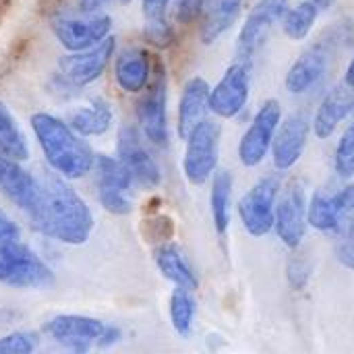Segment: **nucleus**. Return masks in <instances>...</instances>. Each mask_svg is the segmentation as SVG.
<instances>
[{
  "label": "nucleus",
  "mask_w": 354,
  "mask_h": 354,
  "mask_svg": "<svg viewBox=\"0 0 354 354\" xmlns=\"http://www.w3.org/2000/svg\"><path fill=\"white\" fill-rule=\"evenodd\" d=\"M29 122L48 166L56 174L66 180H79L93 170V149L66 120L50 112H33Z\"/></svg>",
  "instance_id": "obj_1"
},
{
  "label": "nucleus",
  "mask_w": 354,
  "mask_h": 354,
  "mask_svg": "<svg viewBox=\"0 0 354 354\" xmlns=\"http://www.w3.org/2000/svg\"><path fill=\"white\" fill-rule=\"evenodd\" d=\"M46 193V236L77 247L85 245L93 232V212L85 199L60 174H44Z\"/></svg>",
  "instance_id": "obj_2"
},
{
  "label": "nucleus",
  "mask_w": 354,
  "mask_h": 354,
  "mask_svg": "<svg viewBox=\"0 0 354 354\" xmlns=\"http://www.w3.org/2000/svg\"><path fill=\"white\" fill-rule=\"evenodd\" d=\"M21 164L23 162L0 156V193L29 218L37 232L46 234L44 185Z\"/></svg>",
  "instance_id": "obj_3"
},
{
  "label": "nucleus",
  "mask_w": 354,
  "mask_h": 354,
  "mask_svg": "<svg viewBox=\"0 0 354 354\" xmlns=\"http://www.w3.org/2000/svg\"><path fill=\"white\" fill-rule=\"evenodd\" d=\"M0 284L19 290H48L56 286V274L21 241L0 249Z\"/></svg>",
  "instance_id": "obj_4"
},
{
  "label": "nucleus",
  "mask_w": 354,
  "mask_h": 354,
  "mask_svg": "<svg viewBox=\"0 0 354 354\" xmlns=\"http://www.w3.org/2000/svg\"><path fill=\"white\" fill-rule=\"evenodd\" d=\"M52 33L66 52H81L112 35V17L100 8L58 15L52 21Z\"/></svg>",
  "instance_id": "obj_5"
},
{
  "label": "nucleus",
  "mask_w": 354,
  "mask_h": 354,
  "mask_svg": "<svg viewBox=\"0 0 354 354\" xmlns=\"http://www.w3.org/2000/svg\"><path fill=\"white\" fill-rule=\"evenodd\" d=\"M222 129L218 122L205 118L187 137L183 156V172L191 185H203L218 170Z\"/></svg>",
  "instance_id": "obj_6"
},
{
  "label": "nucleus",
  "mask_w": 354,
  "mask_h": 354,
  "mask_svg": "<svg viewBox=\"0 0 354 354\" xmlns=\"http://www.w3.org/2000/svg\"><path fill=\"white\" fill-rule=\"evenodd\" d=\"M100 205L112 216H129L133 212L131 189L135 185L129 168L108 153H97L93 162Z\"/></svg>",
  "instance_id": "obj_7"
},
{
  "label": "nucleus",
  "mask_w": 354,
  "mask_h": 354,
  "mask_svg": "<svg viewBox=\"0 0 354 354\" xmlns=\"http://www.w3.org/2000/svg\"><path fill=\"white\" fill-rule=\"evenodd\" d=\"M137 120L139 131L149 143L158 147H164L168 143V81L162 62L156 64L151 81L143 89V95L137 104Z\"/></svg>",
  "instance_id": "obj_8"
},
{
  "label": "nucleus",
  "mask_w": 354,
  "mask_h": 354,
  "mask_svg": "<svg viewBox=\"0 0 354 354\" xmlns=\"http://www.w3.org/2000/svg\"><path fill=\"white\" fill-rule=\"evenodd\" d=\"M280 193L278 176H263L259 178L239 201V218L243 228L259 239L272 232L276 220V201Z\"/></svg>",
  "instance_id": "obj_9"
},
{
  "label": "nucleus",
  "mask_w": 354,
  "mask_h": 354,
  "mask_svg": "<svg viewBox=\"0 0 354 354\" xmlns=\"http://www.w3.org/2000/svg\"><path fill=\"white\" fill-rule=\"evenodd\" d=\"M116 54V37L108 35L100 44L81 50V52H68L58 58V77L73 85V87H85L97 81L106 68L110 66L112 58Z\"/></svg>",
  "instance_id": "obj_10"
},
{
  "label": "nucleus",
  "mask_w": 354,
  "mask_h": 354,
  "mask_svg": "<svg viewBox=\"0 0 354 354\" xmlns=\"http://www.w3.org/2000/svg\"><path fill=\"white\" fill-rule=\"evenodd\" d=\"M280 122H282L280 102L278 100L263 102L239 143V160L243 162V166L255 168L268 158Z\"/></svg>",
  "instance_id": "obj_11"
},
{
  "label": "nucleus",
  "mask_w": 354,
  "mask_h": 354,
  "mask_svg": "<svg viewBox=\"0 0 354 354\" xmlns=\"http://www.w3.org/2000/svg\"><path fill=\"white\" fill-rule=\"evenodd\" d=\"M307 197H305V187L301 180H290L282 193H278L276 201V220H274V230L278 239L282 241L284 247L297 249L307 232Z\"/></svg>",
  "instance_id": "obj_12"
},
{
  "label": "nucleus",
  "mask_w": 354,
  "mask_h": 354,
  "mask_svg": "<svg viewBox=\"0 0 354 354\" xmlns=\"http://www.w3.org/2000/svg\"><path fill=\"white\" fill-rule=\"evenodd\" d=\"M116 156L129 168L135 185L143 189H156L162 183V170L151 156V151L143 143V133L133 127L124 124L116 137Z\"/></svg>",
  "instance_id": "obj_13"
},
{
  "label": "nucleus",
  "mask_w": 354,
  "mask_h": 354,
  "mask_svg": "<svg viewBox=\"0 0 354 354\" xmlns=\"http://www.w3.org/2000/svg\"><path fill=\"white\" fill-rule=\"evenodd\" d=\"M251 77H253V62L236 58L222 79L212 87L209 93V110L222 118L236 116L249 100L251 93Z\"/></svg>",
  "instance_id": "obj_14"
},
{
  "label": "nucleus",
  "mask_w": 354,
  "mask_h": 354,
  "mask_svg": "<svg viewBox=\"0 0 354 354\" xmlns=\"http://www.w3.org/2000/svg\"><path fill=\"white\" fill-rule=\"evenodd\" d=\"M286 10H288V0H259L251 8L249 17L245 19L239 31L236 58L253 62L255 54L268 41L270 31L276 27V23L282 21Z\"/></svg>",
  "instance_id": "obj_15"
},
{
  "label": "nucleus",
  "mask_w": 354,
  "mask_h": 354,
  "mask_svg": "<svg viewBox=\"0 0 354 354\" xmlns=\"http://www.w3.org/2000/svg\"><path fill=\"white\" fill-rule=\"evenodd\" d=\"M336 37H332L330 33H324L322 37H317L288 68L286 73V89L295 95H303L307 91H311L322 77L326 75L330 60H332V52H334V41Z\"/></svg>",
  "instance_id": "obj_16"
},
{
  "label": "nucleus",
  "mask_w": 354,
  "mask_h": 354,
  "mask_svg": "<svg viewBox=\"0 0 354 354\" xmlns=\"http://www.w3.org/2000/svg\"><path fill=\"white\" fill-rule=\"evenodd\" d=\"M106 324L97 317L79 315V313H62L44 324V334L54 342L71 348L75 353H85L93 344H97Z\"/></svg>",
  "instance_id": "obj_17"
},
{
  "label": "nucleus",
  "mask_w": 354,
  "mask_h": 354,
  "mask_svg": "<svg viewBox=\"0 0 354 354\" xmlns=\"http://www.w3.org/2000/svg\"><path fill=\"white\" fill-rule=\"evenodd\" d=\"M309 124L311 122L305 112H295L280 122L272 143V160L278 170H290L299 164L307 147Z\"/></svg>",
  "instance_id": "obj_18"
},
{
  "label": "nucleus",
  "mask_w": 354,
  "mask_h": 354,
  "mask_svg": "<svg viewBox=\"0 0 354 354\" xmlns=\"http://www.w3.org/2000/svg\"><path fill=\"white\" fill-rule=\"evenodd\" d=\"M354 112V93L353 87L338 85L326 93L322 104L315 110V116L311 120L313 133L319 139H328L336 133V129Z\"/></svg>",
  "instance_id": "obj_19"
},
{
  "label": "nucleus",
  "mask_w": 354,
  "mask_h": 354,
  "mask_svg": "<svg viewBox=\"0 0 354 354\" xmlns=\"http://www.w3.org/2000/svg\"><path fill=\"white\" fill-rule=\"evenodd\" d=\"M209 93H212V87L203 77H191L185 83L180 100H178V122H176L180 139L187 141L193 129L201 120H205V114L209 110Z\"/></svg>",
  "instance_id": "obj_20"
},
{
  "label": "nucleus",
  "mask_w": 354,
  "mask_h": 354,
  "mask_svg": "<svg viewBox=\"0 0 354 354\" xmlns=\"http://www.w3.org/2000/svg\"><path fill=\"white\" fill-rule=\"evenodd\" d=\"M153 75L149 54L143 48H124L114 60V79L127 93H143Z\"/></svg>",
  "instance_id": "obj_21"
},
{
  "label": "nucleus",
  "mask_w": 354,
  "mask_h": 354,
  "mask_svg": "<svg viewBox=\"0 0 354 354\" xmlns=\"http://www.w3.org/2000/svg\"><path fill=\"white\" fill-rule=\"evenodd\" d=\"M66 122L83 137H102L112 129L114 110L108 100L91 97L85 106L71 110Z\"/></svg>",
  "instance_id": "obj_22"
},
{
  "label": "nucleus",
  "mask_w": 354,
  "mask_h": 354,
  "mask_svg": "<svg viewBox=\"0 0 354 354\" xmlns=\"http://www.w3.org/2000/svg\"><path fill=\"white\" fill-rule=\"evenodd\" d=\"M156 266L162 272V276L166 280H170L174 286H183L189 290H197L199 288V278L195 274V270L191 268V263L187 261L183 249L176 243H164L156 249Z\"/></svg>",
  "instance_id": "obj_23"
},
{
  "label": "nucleus",
  "mask_w": 354,
  "mask_h": 354,
  "mask_svg": "<svg viewBox=\"0 0 354 354\" xmlns=\"http://www.w3.org/2000/svg\"><path fill=\"white\" fill-rule=\"evenodd\" d=\"M0 156L17 160V162H27L31 158L29 141L27 135L12 114V110L0 100Z\"/></svg>",
  "instance_id": "obj_24"
},
{
  "label": "nucleus",
  "mask_w": 354,
  "mask_h": 354,
  "mask_svg": "<svg viewBox=\"0 0 354 354\" xmlns=\"http://www.w3.org/2000/svg\"><path fill=\"white\" fill-rule=\"evenodd\" d=\"M232 189H234V176L230 170L220 168L214 172L212 180V218L214 228L220 236H224L230 228V205H232Z\"/></svg>",
  "instance_id": "obj_25"
},
{
  "label": "nucleus",
  "mask_w": 354,
  "mask_h": 354,
  "mask_svg": "<svg viewBox=\"0 0 354 354\" xmlns=\"http://www.w3.org/2000/svg\"><path fill=\"white\" fill-rule=\"evenodd\" d=\"M243 0H214L209 10L203 17L201 25V41L214 44L220 35H224L239 19Z\"/></svg>",
  "instance_id": "obj_26"
},
{
  "label": "nucleus",
  "mask_w": 354,
  "mask_h": 354,
  "mask_svg": "<svg viewBox=\"0 0 354 354\" xmlns=\"http://www.w3.org/2000/svg\"><path fill=\"white\" fill-rule=\"evenodd\" d=\"M195 315H197V303L193 290L176 286L170 295V322L180 338H189L193 334Z\"/></svg>",
  "instance_id": "obj_27"
},
{
  "label": "nucleus",
  "mask_w": 354,
  "mask_h": 354,
  "mask_svg": "<svg viewBox=\"0 0 354 354\" xmlns=\"http://www.w3.org/2000/svg\"><path fill=\"white\" fill-rule=\"evenodd\" d=\"M319 12H322V10H319V6H317L313 0H303V2H299V4H295V6L288 8V10L284 12V17H282L284 33H286L290 39H295V41H303V39L311 33V29H313V25H315Z\"/></svg>",
  "instance_id": "obj_28"
},
{
  "label": "nucleus",
  "mask_w": 354,
  "mask_h": 354,
  "mask_svg": "<svg viewBox=\"0 0 354 354\" xmlns=\"http://www.w3.org/2000/svg\"><path fill=\"white\" fill-rule=\"evenodd\" d=\"M334 234L346 236L354 230V185H346L338 193H332Z\"/></svg>",
  "instance_id": "obj_29"
},
{
  "label": "nucleus",
  "mask_w": 354,
  "mask_h": 354,
  "mask_svg": "<svg viewBox=\"0 0 354 354\" xmlns=\"http://www.w3.org/2000/svg\"><path fill=\"white\" fill-rule=\"evenodd\" d=\"M307 220L315 230L334 232V212H332V193L317 191L307 207Z\"/></svg>",
  "instance_id": "obj_30"
},
{
  "label": "nucleus",
  "mask_w": 354,
  "mask_h": 354,
  "mask_svg": "<svg viewBox=\"0 0 354 354\" xmlns=\"http://www.w3.org/2000/svg\"><path fill=\"white\" fill-rule=\"evenodd\" d=\"M334 170L340 178L354 176V122L342 133L334 151Z\"/></svg>",
  "instance_id": "obj_31"
},
{
  "label": "nucleus",
  "mask_w": 354,
  "mask_h": 354,
  "mask_svg": "<svg viewBox=\"0 0 354 354\" xmlns=\"http://www.w3.org/2000/svg\"><path fill=\"white\" fill-rule=\"evenodd\" d=\"M39 348L37 332H10L0 336V354H31Z\"/></svg>",
  "instance_id": "obj_32"
},
{
  "label": "nucleus",
  "mask_w": 354,
  "mask_h": 354,
  "mask_svg": "<svg viewBox=\"0 0 354 354\" xmlns=\"http://www.w3.org/2000/svg\"><path fill=\"white\" fill-rule=\"evenodd\" d=\"M143 33H145V39L153 44L156 48H168L174 39V31H172V25L168 23V17L145 21Z\"/></svg>",
  "instance_id": "obj_33"
},
{
  "label": "nucleus",
  "mask_w": 354,
  "mask_h": 354,
  "mask_svg": "<svg viewBox=\"0 0 354 354\" xmlns=\"http://www.w3.org/2000/svg\"><path fill=\"white\" fill-rule=\"evenodd\" d=\"M21 228L10 220V216L0 207V249H6L15 243H21Z\"/></svg>",
  "instance_id": "obj_34"
},
{
  "label": "nucleus",
  "mask_w": 354,
  "mask_h": 354,
  "mask_svg": "<svg viewBox=\"0 0 354 354\" xmlns=\"http://www.w3.org/2000/svg\"><path fill=\"white\" fill-rule=\"evenodd\" d=\"M205 0H176V19L180 23H191L203 15Z\"/></svg>",
  "instance_id": "obj_35"
},
{
  "label": "nucleus",
  "mask_w": 354,
  "mask_h": 354,
  "mask_svg": "<svg viewBox=\"0 0 354 354\" xmlns=\"http://www.w3.org/2000/svg\"><path fill=\"white\" fill-rule=\"evenodd\" d=\"M170 2H172V0H141V10H143L145 21L166 19Z\"/></svg>",
  "instance_id": "obj_36"
},
{
  "label": "nucleus",
  "mask_w": 354,
  "mask_h": 354,
  "mask_svg": "<svg viewBox=\"0 0 354 354\" xmlns=\"http://www.w3.org/2000/svg\"><path fill=\"white\" fill-rule=\"evenodd\" d=\"M338 259L344 268L354 270V230L342 236V243L338 247Z\"/></svg>",
  "instance_id": "obj_37"
},
{
  "label": "nucleus",
  "mask_w": 354,
  "mask_h": 354,
  "mask_svg": "<svg viewBox=\"0 0 354 354\" xmlns=\"http://www.w3.org/2000/svg\"><path fill=\"white\" fill-rule=\"evenodd\" d=\"M120 338H122V332H120L118 328H114V326H106L95 346H102V348H106V346H112V344H116Z\"/></svg>",
  "instance_id": "obj_38"
},
{
  "label": "nucleus",
  "mask_w": 354,
  "mask_h": 354,
  "mask_svg": "<svg viewBox=\"0 0 354 354\" xmlns=\"http://www.w3.org/2000/svg\"><path fill=\"white\" fill-rule=\"evenodd\" d=\"M106 2H110V0H79L81 8H85V10H97V8H102Z\"/></svg>",
  "instance_id": "obj_39"
},
{
  "label": "nucleus",
  "mask_w": 354,
  "mask_h": 354,
  "mask_svg": "<svg viewBox=\"0 0 354 354\" xmlns=\"http://www.w3.org/2000/svg\"><path fill=\"white\" fill-rule=\"evenodd\" d=\"M344 83H346L348 87H353L354 89V56L351 58L348 66H346V73H344Z\"/></svg>",
  "instance_id": "obj_40"
},
{
  "label": "nucleus",
  "mask_w": 354,
  "mask_h": 354,
  "mask_svg": "<svg viewBox=\"0 0 354 354\" xmlns=\"http://www.w3.org/2000/svg\"><path fill=\"white\" fill-rule=\"evenodd\" d=\"M317 6H319V10H328L332 4H334V0H313Z\"/></svg>",
  "instance_id": "obj_41"
},
{
  "label": "nucleus",
  "mask_w": 354,
  "mask_h": 354,
  "mask_svg": "<svg viewBox=\"0 0 354 354\" xmlns=\"http://www.w3.org/2000/svg\"><path fill=\"white\" fill-rule=\"evenodd\" d=\"M122 4H129V2H133V0H120Z\"/></svg>",
  "instance_id": "obj_42"
}]
</instances>
